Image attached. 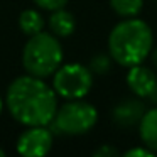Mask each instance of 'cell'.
Wrapping results in <instances>:
<instances>
[{"instance_id": "obj_2", "label": "cell", "mask_w": 157, "mask_h": 157, "mask_svg": "<svg viewBox=\"0 0 157 157\" xmlns=\"http://www.w3.org/2000/svg\"><path fill=\"white\" fill-rule=\"evenodd\" d=\"M154 46V36L149 24L140 19H127L112 29L108 36V51L115 63L120 66L142 64L150 56Z\"/></svg>"}, {"instance_id": "obj_3", "label": "cell", "mask_w": 157, "mask_h": 157, "mask_svg": "<svg viewBox=\"0 0 157 157\" xmlns=\"http://www.w3.org/2000/svg\"><path fill=\"white\" fill-rule=\"evenodd\" d=\"M63 63V48L58 37L48 32H39L29 37L22 51V66L32 76H52Z\"/></svg>"}, {"instance_id": "obj_10", "label": "cell", "mask_w": 157, "mask_h": 157, "mask_svg": "<svg viewBox=\"0 0 157 157\" xmlns=\"http://www.w3.org/2000/svg\"><path fill=\"white\" fill-rule=\"evenodd\" d=\"M139 125L140 139H142L144 145L157 152V108H152L144 113Z\"/></svg>"}, {"instance_id": "obj_18", "label": "cell", "mask_w": 157, "mask_h": 157, "mask_svg": "<svg viewBox=\"0 0 157 157\" xmlns=\"http://www.w3.org/2000/svg\"><path fill=\"white\" fill-rule=\"evenodd\" d=\"M2 110H4V100H2V96H0V115H2Z\"/></svg>"}, {"instance_id": "obj_15", "label": "cell", "mask_w": 157, "mask_h": 157, "mask_svg": "<svg viewBox=\"0 0 157 157\" xmlns=\"http://www.w3.org/2000/svg\"><path fill=\"white\" fill-rule=\"evenodd\" d=\"M154 150H150L149 147H133V149H130V150H127L123 155L125 157H150V155H154Z\"/></svg>"}, {"instance_id": "obj_8", "label": "cell", "mask_w": 157, "mask_h": 157, "mask_svg": "<svg viewBox=\"0 0 157 157\" xmlns=\"http://www.w3.org/2000/svg\"><path fill=\"white\" fill-rule=\"evenodd\" d=\"M144 113H145V108H144V103L137 98H128L120 101L118 105L113 108V122L118 127H133L135 123H140Z\"/></svg>"}, {"instance_id": "obj_1", "label": "cell", "mask_w": 157, "mask_h": 157, "mask_svg": "<svg viewBox=\"0 0 157 157\" xmlns=\"http://www.w3.org/2000/svg\"><path fill=\"white\" fill-rule=\"evenodd\" d=\"M5 103L10 115L25 127L49 125L58 112L54 88L37 76H19L9 85Z\"/></svg>"}, {"instance_id": "obj_13", "label": "cell", "mask_w": 157, "mask_h": 157, "mask_svg": "<svg viewBox=\"0 0 157 157\" xmlns=\"http://www.w3.org/2000/svg\"><path fill=\"white\" fill-rule=\"evenodd\" d=\"M112 68V56H105V54H98L91 59L90 63V69L91 73H96V75H106Z\"/></svg>"}, {"instance_id": "obj_17", "label": "cell", "mask_w": 157, "mask_h": 157, "mask_svg": "<svg viewBox=\"0 0 157 157\" xmlns=\"http://www.w3.org/2000/svg\"><path fill=\"white\" fill-rule=\"evenodd\" d=\"M150 59H152L154 68L157 69V49H152V51H150Z\"/></svg>"}, {"instance_id": "obj_7", "label": "cell", "mask_w": 157, "mask_h": 157, "mask_svg": "<svg viewBox=\"0 0 157 157\" xmlns=\"http://www.w3.org/2000/svg\"><path fill=\"white\" fill-rule=\"evenodd\" d=\"M127 85L133 95L139 98H154L157 91V76L147 66L135 64L128 68Z\"/></svg>"}, {"instance_id": "obj_12", "label": "cell", "mask_w": 157, "mask_h": 157, "mask_svg": "<svg viewBox=\"0 0 157 157\" xmlns=\"http://www.w3.org/2000/svg\"><path fill=\"white\" fill-rule=\"evenodd\" d=\"M113 12L120 17H135L144 7V0H110Z\"/></svg>"}, {"instance_id": "obj_5", "label": "cell", "mask_w": 157, "mask_h": 157, "mask_svg": "<svg viewBox=\"0 0 157 157\" xmlns=\"http://www.w3.org/2000/svg\"><path fill=\"white\" fill-rule=\"evenodd\" d=\"M93 86V73L90 68L78 63L61 64L52 78V88L56 95L66 100L85 98Z\"/></svg>"}, {"instance_id": "obj_16", "label": "cell", "mask_w": 157, "mask_h": 157, "mask_svg": "<svg viewBox=\"0 0 157 157\" xmlns=\"http://www.w3.org/2000/svg\"><path fill=\"white\" fill-rule=\"evenodd\" d=\"M93 155L95 157H115V155H118V150L112 145H103V147H100L98 150H95Z\"/></svg>"}, {"instance_id": "obj_9", "label": "cell", "mask_w": 157, "mask_h": 157, "mask_svg": "<svg viewBox=\"0 0 157 157\" xmlns=\"http://www.w3.org/2000/svg\"><path fill=\"white\" fill-rule=\"evenodd\" d=\"M49 29L56 37H69L76 29L75 15L64 9L52 10L51 17H49Z\"/></svg>"}, {"instance_id": "obj_4", "label": "cell", "mask_w": 157, "mask_h": 157, "mask_svg": "<svg viewBox=\"0 0 157 157\" xmlns=\"http://www.w3.org/2000/svg\"><path fill=\"white\" fill-rule=\"evenodd\" d=\"M98 120L96 108L88 101L68 100L61 108H58L51 125L52 133L59 135H83L95 127Z\"/></svg>"}, {"instance_id": "obj_11", "label": "cell", "mask_w": 157, "mask_h": 157, "mask_svg": "<svg viewBox=\"0 0 157 157\" xmlns=\"http://www.w3.org/2000/svg\"><path fill=\"white\" fill-rule=\"evenodd\" d=\"M19 27H21V31L25 36L31 37L34 34L42 32V29H44V19H42V15L37 10L27 9V10H24L19 15Z\"/></svg>"}, {"instance_id": "obj_20", "label": "cell", "mask_w": 157, "mask_h": 157, "mask_svg": "<svg viewBox=\"0 0 157 157\" xmlns=\"http://www.w3.org/2000/svg\"><path fill=\"white\" fill-rule=\"evenodd\" d=\"M154 98H155V100H157V91H155V96H154Z\"/></svg>"}, {"instance_id": "obj_19", "label": "cell", "mask_w": 157, "mask_h": 157, "mask_svg": "<svg viewBox=\"0 0 157 157\" xmlns=\"http://www.w3.org/2000/svg\"><path fill=\"white\" fill-rule=\"evenodd\" d=\"M5 155V150H2V149H0V157H4Z\"/></svg>"}, {"instance_id": "obj_14", "label": "cell", "mask_w": 157, "mask_h": 157, "mask_svg": "<svg viewBox=\"0 0 157 157\" xmlns=\"http://www.w3.org/2000/svg\"><path fill=\"white\" fill-rule=\"evenodd\" d=\"M34 4L37 7L44 9V10H58V9H64L68 0H34Z\"/></svg>"}, {"instance_id": "obj_6", "label": "cell", "mask_w": 157, "mask_h": 157, "mask_svg": "<svg viewBox=\"0 0 157 157\" xmlns=\"http://www.w3.org/2000/svg\"><path fill=\"white\" fill-rule=\"evenodd\" d=\"M52 147V130L48 125H34L21 133L17 152L25 157H42Z\"/></svg>"}]
</instances>
